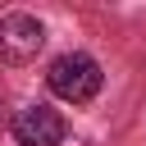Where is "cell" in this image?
Segmentation results:
<instances>
[{
  "mask_svg": "<svg viewBox=\"0 0 146 146\" xmlns=\"http://www.w3.org/2000/svg\"><path fill=\"white\" fill-rule=\"evenodd\" d=\"M64 137H68V123L50 105H23L14 114V141L18 146H64Z\"/></svg>",
  "mask_w": 146,
  "mask_h": 146,
  "instance_id": "cell-3",
  "label": "cell"
},
{
  "mask_svg": "<svg viewBox=\"0 0 146 146\" xmlns=\"http://www.w3.org/2000/svg\"><path fill=\"white\" fill-rule=\"evenodd\" d=\"M46 82H50V91H55L59 100H68V105H87V100H96L105 73H100V64H96L91 55L68 50V55H59V59L50 64Z\"/></svg>",
  "mask_w": 146,
  "mask_h": 146,
  "instance_id": "cell-1",
  "label": "cell"
},
{
  "mask_svg": "<svg viewBox=\"0 0 146 146\" xmlns=\"http://www.w3.org/2000/svg\"><path fill=\"white\" fill-rule=\"evenodd\" d=\"M46 46V27L32 14H5L0 18V59L5 64H32Z\"/></svg>",
  "mask_w": 146,
  "mask_h": 146,
  "instance_id": "cell-2",
  "label": "cell"
}]
</instances>
